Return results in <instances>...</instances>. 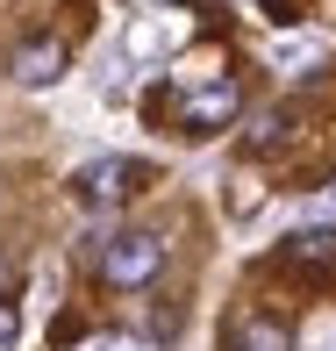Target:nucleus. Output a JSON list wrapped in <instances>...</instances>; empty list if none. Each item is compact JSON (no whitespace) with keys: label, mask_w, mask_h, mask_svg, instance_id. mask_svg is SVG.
Masks as SVG:
<instances>
[{"label":"nucleus","mask_w":336,"mask_h":351,"mask_svg":"<svg viewBox=\"0 0 336 351\" xmlns=\"http://www.w3.org/2000/svg\"><path fill=\"white\" fill-rule=\"evenodd\" d=\"M236 101H244V93H236V79H215V86H201V93H186V130H215V122H229L236 115Z\"/></svg>","instance_id":"obj_2"},{"label":"nucleus","mask_w":336,"mask_h":351,"mask_svg":"<svg viewBox=\"0 0 336 351\" xmlns=\"http://www.w3.org/2000/svg\"><path fill=\"white\" fill-rule=\"evenodd\" d=\"M0 287H8V258H0Z\"/></svg>","instance_id":"obj_9"},{"label":"nucleus","mask_w":336,"mask_h":351,"mask_svg":"<svg viewBox=\"0 0 336 351\" xmlns=\"http://www.w3.org/2000/svg\"><path fill=\"white\" fill-rule=\"evenodd\" d=\"M322 351H336V337H329V344H322Z\"/></svg>","instance_id":"obj_10"},{"label":"nucleus","mask_w":336,"mask_h":351,"mask_svg":"<svg viewBox=\"0 0 336 351\" xmlns=\"http://www.w3.org/2000/svg\"><path fill=\"white\" fill-rule=\"evenodd\" d=\"M129 180H136L129 158H93V165L79 172V194H86V201H122V194H129Z\"/></svg>","instance_id":"obj_3"},{"label":"nucleus","mask_w":336,"mask_h":351,"mask_svg":"<svg viewBox=\"0 0 336 351\" xmlns=\"http://www.w3.org/2000/svg\"><path fill=\"white\" fill-rule=\"evenodd\" d=\"M157 265H165V237H151V230H129L101 251L107 287H143V280H157Z\"/></svg>","instance_id":"obj_1"},{"label":"nucleus","mask_w":336,"mask_h":351,"mask_svg":"<svg viewBox=\"0 0 336 351\" xmlns=\"http://www.w3.org/2000/svg\"><path fill=\"white\" fill-rule=\"evenodd\" d=\"M101 351H151V344H143V337H107Z\"/></svg>","instance_id":"obj_8"},{"label":"nucleus","mask_w":336,"mask_h":351,"mask_svg":"<svg viewBox=\"0 0 336 351\" xmlns=\"http://www.w3.org/2000/svg\"><path fill=\"white\" fill-rule=\"evenodd\" d=\"M14 337H22V323H14V301H0V351H14Z\"/></svg>","instance_id":"obj_7"},{"label":"nucleus","mask_w":336,"mask_h":351,"mask_svg":"<svg viewBox=\"0 0 336 351\" xmlns=\"http://www.w3.org/2000/svg\"><path fill=\"white\" fill-rule=\"evenodd\" d=\"M57 72H65V43H22L14 51V79L22 86H51Z\"/></svg>","instance_id":"obj_4"},{"label":"nucleus","mask_w":336,"mask_h":351,"mask_svg":"<svg viewBox=\"0 0 336 351\" xmlns=\"http://www.w3.org/2000/svg\"><path fill=\"white\" fill-rule=\"evenodd\" d=\"M294 265H336V230H300L294 237Z\"/></svg>","instance_id":"obj_6"},{"label":"nucleus","mask_w":336,"mask_h":351,"mask_svg":"<svg viewBox=\"0 0 336 351\" xmlns=\"http://www.w3.org/2000/svg\"><path fill=\"white\" fill-rule=\"evenodd\" d=\"M236 351H294V337H286L279 315H244L236 323Z\"/></svg>","instance_id":"obj_5"}]
</instances>
